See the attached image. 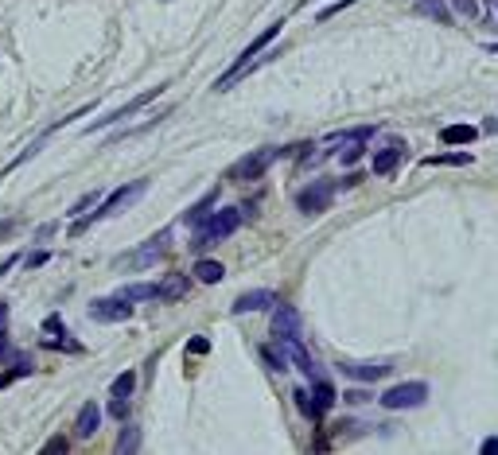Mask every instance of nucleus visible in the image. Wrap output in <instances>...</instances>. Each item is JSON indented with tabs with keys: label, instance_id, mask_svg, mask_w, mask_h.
I'll return each mask as SVG.
<instances>
[{
	"label": "nucleus",
	"instance_id": "13",
	"mask_svg": "<svg viewBox=\"0 0 498 455\" xmlns=\"http://www.w3.org/2000/svg\"><path fill=\"white\" fill-rule=\"evenodd\" d=\"M273 303H277V292H273V288H254V292L237 296L230 312H234V315H249V312H265V308H273Z\"/></svg>",
	"mask_w": 498,
	"mask_h": 455
},
{
	"label": "nucleus",
	"instance_id": "2",
	"mask_svg": "<svg viewBox=\"0 0 498 455\" xmlns=\"http://www.w3.org/2000/svg\"><path fill=\"white\" fill-rule=\"evenodd\" d=\"M148 191V179H136V183H125V187H117V191L110 194L105 202H98V211L93 214H86V218H78L74 226H70V234H82V230H90L93 222H102V218H110V214H117V211H125L129 202H136L140 194Z\"/></svg>",
	"mask_w": 498,
	"mask_h": 455
},
{
	"label": "nucleus",
	"instance_id": "28",
	"mask_svg": "<svg viewBox=\"0 0 498 455\" xmlns=\"http://www.w3.org/2000/svg\"><path fill=\"white\" fill-rule=\"evenodd\" d=\"M447 8H456L459 16L475 20V16H479V0H447Z\"/></svg>",
	"mask_w": 498,
	"mask_h": 455
},
{
	"label": "nucleus",
	"instance_id": "22",
	"mask_svg": "<svg viewBox=\"0 0 498 455\" xmlns=\"http://www.w3.org/2000/svg\"><path fill=\"white\" fill-rule=\"evenodd\" d=\"M117 296H121V300H129V303H140V300H160V284H125Z\"/></svg>",
	"mask_w": 498,
	"mask_h": 455
},
{
	"label": "nucleus",
	"instance_id": "1",
	"mask_svg": "<svg viewBox=\"0 0 498 455\" xmlns=\"http://www.w3.org/2000/svg\"><path fill=\"white\" fill-rule=\"evenodd\" d=\"M242 211L237 206H222V211H211L203 222H199V234H195V242H191V249L195 253H207V249H214V245H222L230 234H237V226H242Z\"/></svg>",
	"mask_w": 498,
	"mask_h": 455
},
{
	"label": "nucleus",
	"instance_id": "7",
	"mask_svg": "<svg viewBox=\"0 0 498 455\" xmlns=\"http://www.w3.org/2000/svg\"><path fill=\"white\" fill-rule=\"evenodd\" d=\"M160 90H164V86H152V90L136 93V98L129 101V105H121V110H113L110 117H98V121H90V125H86V133H98V128H110V125H121V121H129V117H133V113H140L144 105H152V101L160 98Z\"/></svg>",
	"mask_w": 498,
	"mask_h": 455
},
{
	"label": "nucleus",
	"instance_id": "18",
	"mask_svg": "<svg viewBox=\"0 0 498 455\" xmlns=\"http://www.w3.org/2000/svg\"><path fill=\"white\" fill-rule=\"evenodd\" d=\"M214 202H218V187H214V191H207L203 199L195 202V206H187V211H183V226H199V222L214 211Z\"/></svg>",
	"mask_w": 498,
	"mask_h": 455
},
{
	"label": "nucleus",
	"instance_id": "16",
	"mask_svg": "<svg viewBox=\"0 0 498 455\" xmlns=\"http://www.w3.org/2000/svg\"><path fill=\"white\" fill-rule=\"evenodd\" d=\"M284 335H300V312L292 303H277V312H273V338Z\"/></svg>",
	"mask_w": 498,
	"mask_h": 455
},
{
	"label": "nucleus",
	"instance_id": "20",
	"mask_svg": "<svg viewBox=\"0 0 498 455\" xmlns=\"http://www.w3.org/2000/svg\"><path fill=\"white\" fill-rule=\"evenodd\" d=\"M417 16H428V20H436V24H452L447 0H417Z\"/></svg>",
	"mask_w": 498,
	"mask_h": 455
},
{
	"label": "nucleus",
	"instance_id": "3",
	"mask_svg": "<svg viewBox=\"0 0 498 455\" xmlns=\"http://www.w3.org/2000/svg\"><path fill=\"white\" fill-rule=\"evenodd\" d=\"M280 27H284V20H277V24H269V27H265V32L257 35V39L249 43V47H245L242 55H237V59H234V67H230L226 74H222L218 82H214V90H230V86H234L237 78H245V74H249V67H254V59H257V55H261L265 47H269L273 39H277V35H280Z\"/></svg>",
	"mask_w": 498,
	"mask_h": 455
},
{
	"label": "nucleus",
	"instance_id": "29",
	"mask_svg": "<svg viewBox=\"0 0 498 455\" xmlns=\"http://www.w3.org/2000/svg\"><path fill=\"white\" fill-rule=\"evenodd\" d=\"M292 397H296V409H300L308 421H320V416H315V409H312V397H308V389H296Z\"/></svg>",
	"mask_w": 498,
	"mask_h": 455
},
{
	"label": "nucleus",
	"instance_id": "26",
	"mask_svg": "<svg viewBox=\"0 0 498 455\" xmlns=\"http://www.w3.org/2000/svg\"><path fill=\"white\" fill-rule=\"evenodd\" d=\"M98 202H102V187H98V191H86V194L74 202V206H70L67 214H70V218H78L82 211H90V206H98Z\"/></svg>",
	"mask_w": 498,
	"mask_h": 455
},
{
	"label": "nucleus",
	"instance_id": "17",
	"mask_svg": "<svg viewBox=\"0 0 498 455\" xmlns=\"http://www.w3.org/2000/svg\"><path fill=\"white\" fill-rule=\"evenodd\" d=\"M98 424H102V409H98V401H86L82 409H78L74 436H78V440H90L93 432H98Z\"/></svg>",
	"mask_w": 498,
	"mask_h": 455
},
{
	"label": "nucleus",
	"instance_id": "11",
	"mask_svg": "<svg viewBox=\"0 0 498 455\" xmlns=\"http://www.w3.org/2000/svg\"><path fill=\"white\" fill-rule=\"evenodd\" d=\"M339 370H343V378H350V381H378V378H386V374L393 370V362H389V358H378V362H350V358H343Z\"/></svg>",
	"mask_w": 498,
	"mask_h": 455
},
{
	"label": "nucleus",
	"instance_id": "35",
	"mask_svg": "<svg viewBox=\"0 0 498 455\" xmlns=\"http://www.w3.org/2000/svg\"><path fill=\"white\" fill-rule=\"evenodd\" d=\"M207 350H211L207 338H191V343H187V354H207Z\"/></svg>",
	"mask_w": 498,
	"mask_h": 455
},
{
	"label": "nucleus",
	"instance_id": "38",
	"mask_svg": "<svg viewBox=\"0 0 498 455\" xmlns=\"http://www.w3.org/2000/svg\"><path fill=\"white\" fill-rule=\"evenodd\" d=\"M498 451V440H483V455H494Z\"/></svg>",
	"mask_w": 498,
	"mask_h": 455
},
{
	"label": "nucleus",
	"instance_id": "6",
	"mask_svg": "<svg viewBox=\"0 0 498 455\" xmlns=\"http://www.w3.org/2000/svg\"><path fill=\"white\" fill-rule=\"evenodd\" d=\"M168 242H171V230H160V234H152L148 242L140 245L136 253H129V257H121L117 265H129V269H148V265H156L168 253Z\"/></svg>",
	"mask_w": 498,
	"mask_h": 455
},
{
	"label": "nucleus",
	"instance_id": "9",
	"mask_svg": "<svg viewBox=\"0 0 498 455\" xmlns=\"http://www.w3.org/2000/svg\"><path fill=\"white\" fill-rule=\"evenodd\" d=\"M90 319L93 323H129L133 319V303L121 296H102L90 303Z\"/></svg>",
	"mask_w": 498,
	"mask_h": 455
},
{
	"label": "nucleus",
	"instance_id": "21",
	"mask_svg": "<svg viewBox=\"0 0 498 455\" xmlns=\"http://www.w3.org/2000/svg\"><path fill=\"white\" fill-rule=\"evenodd\" d=\"M440 140L444 144H475L479 140V128L475 125H447V128H440Z\"/></svg>",
	"mask_w": 498,
	"mask_h": 455
},
{
	"label": "nucleus",
	"instance_id": "27",
	"mask_svg": "<svg viewBox=\"0 0 498 455\" xmlns=\"http://www.w3.org/2000/svg\"><path fill=\"white\" fill-rule=\"evenodd\" d=\"M136 447H140V432L129 424V428L121 432V440H117V451H136Z\"/></svg>",
	"mask_w": 498,
	"mask_h": 455
},
{
	"label": "nucleus",
	"instance_id": "14",
	"mask_svg": "<svg viewBox=\"0 0 498 455\" xmlns=\"http://www.w3.org/2000/svg\"><path fill=\"white\" fill-rule=\"evenodd\" d=\"M308 397H312V409H315V416L331 413V409H335V401H339L335 385H331L327 378H320V374L312 378V389H308Z\"/></svg>",
	"mask_w": 498,
	"mask_h": 455
},
{
	"label": "nucleus",
	"instance_id": "32",
	"mask_svg": "<svg viewBox=\"0 0 498 455\" xmlns=\"http://www.w3.org/2000/svg\"><path fill=\"white\" fill-rule=\"evenodd\" d=\"M24 374H32V366H24V362H20L16 370H4V374H0V389H8L12 381H16V378H24Z\"/></svg>",
	"mask_w": 498,
	"mask_h": 455
},
{
	"label": "nucleus",
	"instance_id": "36",
	"mask_svg": "<svg viewBox=\"0 0 498 455\" xmlns=\"http://www.w3.org/2000/svg\"><path fill=\"white\" fill-rule=\"evenodd\" d=\"M358 183H362V171H350V176H346V179H339L335 187H358Z\"/></svg>",
	"mask_w": 498,
	"mask_h": 455
},
{
	"label": "nucleus",
	"instance_id": "39",
	"mask_svg": "<svg viewBox=\"0 0 498 455\" xmlns=\"http://www.w3.org/2000/svg\"><path fill=\"white\" fill-rule=\"evenodd\" d=\"M8 323V300H0V327Z\"/></svg>",
	"mask_w": 498,
	"mask_h": 455
},
{
	"label": "nucleus",
	"instance_id": "5",
	"mask_svg": "<svg viewBox=\"0 0 498 455\" xmlns=\"http://www.w3.org/2000/svg\"><path fill=\"white\" fill-rule=\"evenodd\" d=\"M378 401H381V409H389V413H401V409H421V404L428 401V385H424V381H401V385L386 389Z\"/></svg>",
	"mask_w": 498,
	"mask_h": 455
},
{
	"label": "nucleus",
	"instance_id": "34",
	"mask_svg": "<svg viewBox=\"0 0 498 455\" xmlns=\"http://www.w3.org/2000/svg\"><path fill=\"white\" fill-rule=\"evenodd\" d=\"M67 436H55V440H47V444H43V451H67Z\"/></svg>",
	"mask_w": 498,
	"mask_h": 455
},
{
	"label": "nucleus",
	"instance_id": "30",
	"mask_svg": "<svg viewBox=\"0 0 498 455\" xmlns=\"http://www.w3.org/2000/svg\"><path fill=\"white\" fill-rule=\"evenodd\" d=\"M261 358L269 362V370H288V362H284V354H277L273 346H261Z\"/></svg>",
	"mask_w": 498,
	"mask_h": 455
},
{
	"label": "nucleus",
	"instance_id": "10",
	"mask_svg": "<svg viewBox=\"0 0 498 455\" xmlns=\"http://www.w3.org/2000/svg\"><path fill=\"white\" fill-rule=\"evenodd\" d=\"M277 346H280V354H284V362H292L296 370L304 374V378H315V358L308 354V346L300 343V335H284V338H277Z\"/></svg>",
	"mask_w": 498,
	"mask_h": 455
},
{
	"label": "nucleus",
	"instance_id": "23",
	"mask_svg": "<svg viewBox=\"0 0 498 455\" xmlns=\"http://www.w3.org/2000/svg\"><path fill=\"white\" fill-rule=\"evenodd\" d=\"M428 168H440V164H444V168H467V164H471V152H440V156H428Z\"/></svg>",
	"mask_w": 498,
	"mask_h": 455
},
{
	"label": "nucleus",
	"instance_id": "4",
	"mask_svg": "<svg viewBox=\"0 0 498 455\" xmlns=\"http://www.w3.org/2000/svg\"><path fill=\"white\" fill-rule=\"evenodd\" d=\"M292 148H254L249 156H242V160L230 168V179L234 183H249V179H261L265 171L273 168V164L280 160V156H288Z\"/></svg>",
	"mask_w": 498,
	"mask_h": 455
},
{
	"label": "nucleus",
	"instance_id": "37",
	"mask_svg": "<svg viewBox=\"0 0 498 455\" xmlns=\"http://www.w3.org/2000/svg\"><path fill=\"white\" fill-rule=\"evenodd\" d=\"M47 257H51V253H32V257H27V265H32V269H35V265H47Z\"/></svg>",
	"mask_w": 498,
	"mask_h": 455
},
{
	"label": "nucleus",
	"instance_id": "33",
	"mask_svg": "<svg viewBox=\"0 0 498 455\" xmlns=\"http://www.w3.org/2000/svg\"><path fill=\"white\" fill-rule=\"evenodd\" d=\"M105 413H110V416H117V421H125V416H129V401H125V397H113Z\"/></svg>",
	"mask_w": 498,
	"mask_h": 455
},
{
	"label": "nucleus",
	"instance_id": "31",
	"mask_svg": "<svg viewBox=\"0 0 498 455\" xmlns=\"http://www.w3.org/2000/svg\"><path fill=\"white\" fill-rule=\"evenodd\" d=\"M350 4H358V0H335V4H327V8H323L320 16H315V20H320V24H323V20H331V16H339V12H346V8H350Z\"/></svg>",
	"mask_w": 498,
	"mask_h": 455
},
{
	"label": "nucleus",
	"instance_id": "25",
	"mask_svg": "<svg viewBox=\"0 0 498 455\" xmlns=\"http://www.w3.org/2000/svg\"><path fill=\"white\" fill-rule=\"evenodd\" d=\"M133 389H136V374H133V370H125V374H117V378H113L110 397H129Z\"/></svg>",
	"mask_w": 498,
	"mask_h": 455
},
{
	"label": "nucleus",
	"instance_id": "8",
	"mask_svg": "<svg viewBox=\"0 0 498 455\" xmlns=\"http://www.w3.org/2000/svg\"><path fill=\"white\" fill-rule=\"evenodd\" d=\"M335 191L339 187L331 183V179H315V183H308L304 191L296 194V206L304 214H323L331 206V199H335Z\"/></svg>",
	"mask_w": 498,
	"mask_h": 455
},
{
	"label": "nucleus",
	"instance_id": "24",
	"mask_svg": "<svg viewBox=\"0 0 498 455\" xmlns=\"http://www.w3.org/2000/svg\"><path fill=\"white\" fill-rule=\"evenodd\" d=\"M183 292H187V277H183V272H176V277H168L160 284V300H179Z\"/></svg>",
	"mask_w": 498,
	"mask_h": 455
},
{
	"label": "nucleus",
	"instance_id": "15",
	"mask_svg": "<svg viewBox=\"0 0 498 455\" xmlns=\"http://www.w3.org/2000/svg\"><path fill=\"white\" fill-rule=\"evenodd\" d=\"M43 335H47V338H43V346H47V350H74V354L82 350L74 338H67V331H63V319H59V315H51V319L43 323Z\"/></svg>",
	"mask_w": 498,
	"mask_h": 455
},
{
	"label": "nucleus",
	"instance_id": "19",
	"mask_svg": "<svg viewBox=\"0 0 498 455\" xmlns=\"http://www.w3.org/2000/svg\"><path fill=\"white\" fill-rule=\"evenodd\" d=\"M191 277L199 280V284H218L222 277H226V269H222V261H211V257H199L191 269Z\"/></svg>",
	"mask_w": 498,
	"mask_h": 455
},
{
	"label": "nucleus",
	"instance_id": "12",
	"mask_svg": "<svg viewBox=\"0 0 498 455\" xmlns=\"http://www.w3.org/2000/svg\"><path fill=\"white\" fill-rule=\"evenodd\" d=\"M405 140H401V136H393V140L386 144V148H378L374 152V160H370V168H374V176H393L397 171V164L405 160Z\"/></svg>",
	"mask_w": 498,
	"mask_h": 455
}]
</instances>
